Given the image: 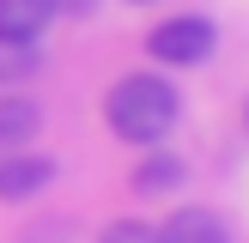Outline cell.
Here are the masks:
<instances>
[{"instance_id":"obj_7","label":"cell","mask_w":249,"mask_h":243,"mask_svg":"<svg viewBox=\"0 0 249 243\" xmlns=\"http://www.w3.org/2000/svg\"><path fill=\"white\" fill-rule=\"evenodd\" d=\"M177 182H182V158L177 152H152L140 170H134V189L140 194H164V189H177Z\"/></svg>"},{"instance_id":"obj_2","label":"cell","mask_w":249,"mask_h":243,"mask_svg":"<svg viewBox=\"0 0 249 243\" xmlns=\"http://www.w3.org/2000/svg\"><path fill=\"white\" fill-rule=\"evenodd\" d=\"M219 43V31L207 18H164L152 36H146V49H152V61H164V67H195V61H207Z\"/></svg>"},{"instance_id":"obj_10","label":"cell","mask_w":249,"mask_h":243,"mask_svg":"<svg viewBox=\"0 0 249 243\" xmlns=\"http://www.w3.org/2000/svg\"><path fill=\"white\" fill-rule=\"evenodd\" d=\"M91 0H55V12H85Z\"/></svg>"},{"instance_id":"obj_5","label":"cell","mask_w":249,"mask_h":243,"mask_svg":"<svg viewBox=\"0 0 249 243\" xmlns=\"http://www.w3.org/2000/svg\"><path fill=\"white\" fill-rule=\"evenodd\" d=\"M158 243H231V231H225V219L207 213V207H182V213L158 231Z\"/></svg>"},{"instance_id":"obj_3","label":"cell","mask_w":249,"mask_h":243,"mask_svg":"<svg viewBox=\"0 0 249 243\" xmlns=\"http://www.w3.org/2000/svg\"><path fill=\"white\" fill-rule=\"evenodd\" d=\"M55 182V158H36V152H12L6 164H0V194L6 201H31L36 189H49Z\"/></svg>"},{"instance_id":"obj_1","label":"cell","mask_w":249,"mask_h":243,"mask_svg":"<svg viewBox=\"0 0 249 243\" xmlns=\"http://www.w3.org/2000/svg\"><path fill=\"white\" fill-rule=\"evenodd\" d=\"M177 85H164L158 73H134V79H122L116 91H109V104H104V116H109V128L122 134V140H134V146H158L170 128H177Z\"/></svg>"},{"instance_id":"obj_6","label":"cell","mask_w":249,"mask_h":243,"mask_svg":"<svg viewBox=\"0 0 249 243\" xmlns=\"http://www.w3.org/2000/svg\"><path fill=\"white\" fill-rule=\"evenodd\" d=\"M36 128H43V109L31 97H0V140L6 146H24Z\"/></svg>"},{"instance_id":"obj_8","label":"cell","mask_w":249,"mask_h":243,"mask_svg":"<svg viewBox=\"0 0 249 243\" xmlns=\"http://www.w3.org/2000/svg\"><path fill=\"white\" fill-rule=\"evenodd\" d=\"M36 67H43V61H36V43H12V36H0V85L31 79Z\"/></svg>"},{"instance_id":"obj_11","label":"cell","mask_w":249,"mask_h":243,"mask_svg":"<svg viewBox=\"0 0 249 243\" xmlns=\"http://www.w3.org/2000/svg\"><path fill=\"white\" fill-rule=\"evenodd\" d=\"M243 122H249V104H243Z\"/></svg>"},{"instance_id":"obj_4","label":"cell","mask_w":249,"mask_h":243,"mask_svg":"<svg viewBox=\"0 0 249 243\" xmlns=\"http://www.w3.org/2000/svg\"><path fill=\"white\" fill-rule=\"evenodd\" d=\"M49 18H61L55 0H0V36H12V43H36Z\"/></svg>"},{"instance_id":"obj_9","label":"cell","mask_w":249,"mask_h":243,"mask_svg":"<svg viewBox=\"0 0 249 243\" xmlns=\"http://www.w3.org/2000/svg\"><path fill=\"white\" fill-rule=\"evenodd\" d=\"M104 243H158V231H146V225H134V219H122V225L104 231Z\"/></svg>"}]
</instances>
